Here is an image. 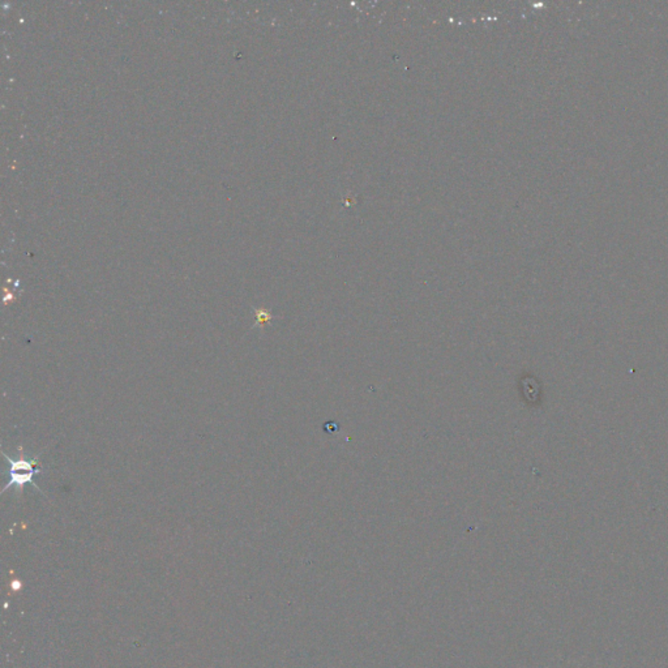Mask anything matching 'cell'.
<instances>
[{
  "label": "cell",
  "instance_id": "1",
  "mask_svg": "<svg viewBox=\"0 0 668 668\" xmlns=\"http://www.w3.org/2000/svg\"><path fill=\"white\" fill-rule=\"evenodd\" d=\"M6 458L10 461V483L7 487L16 486V487H24L26 483H33V476L34 474L40 473L41 470L34 469L36 461L33 463H25V461H19L13 463L10 457L6 454ZM36 486V483H33ZM37 487V486H36Z\"/></svg>",
  "mask_w": 668,
  "mask_h": 668
}]
</instances>
